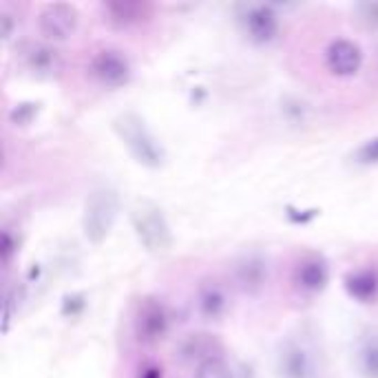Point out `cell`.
<instances>
[{
	"instance_id": "cell-16",
	"label": "cell",
	"mask_w": 378,
	"mask_h": 378,
	"mask_svg": "<svg viewBox=\"0 0 378 378\" xmlns=\"http://www.w3.org/2000/svg\"><path fill=\"white\" fill-rule=\"evenodd\" d=\"M104 20L113 27H130L142 23L149 16V5L144 3H130V0H115V3L102 5Z\"/></svg>"
},
{
	"instance_id": "cell-18",
	"label": "cell",
	"mask_w": 378,
	"mask_h": 378,
	"mask_svg": "<svg viewBox=\"0 0 378 378\" xmlns=\"http://www.w3.org/2000/svg\"><path fill=\"white\" fill-rule=\"evenodd\" d=\"M40 113V104L38 102H18L11 111H9V122L13 126H29L38 118Z\"/></svg>"
},
{
	"instance_id": "cell-12",
	"label": "cell",
	"mask_w": 378,
	"mask_h": 378,
	"mask_svg": "<svg viewBox=\"0 0 378 378\" xmlns=\"http://www.w3.org/2000/svg\"><path fill=\"white\" fill-rule=\"evenodd\" d=\"M279 378H315V363L310 352L297 341H286L276 354Z\"/></svg>"
},
{
	"instance_id": "cell-19",
	"label": "cell",
	"mask_w": 378,
	"mask_h": 378,
	"mask_svg": "<svg viewBox=\"0 0 378 378\" xmlns=\"http://www.w3.org/2000/svg\"><path fill=\"white\" fill-rule=\"evenodd\" d=\"M195 378H233V372H230L228 363L219 356V358H210L197 367Z\"/></svg>"
},
{
	"instance_id": "cell-20",
	"label": "cell",
	"mask_w": 378,
	"mask_h": 378,
	"mask_svg": "<svg viewBox=\"0 0 378 378\" xmlns=\"http://www.w3.org/2000/svg\"><path fill=\"white\" fill-rule=\"evenodd\" d=\"M354 161L360 164V166H374V164H378V138H372L360 144L354 153Z\"/></svg>"
},
{
	"instance_id": "cell-6",
	"label": "cell",
	"mask_w": 378,
	"mask_h": 378,
	"mask_svg": "<svg viewBox=\"0 0 378 378\" xmlns=\"http://www.w3.org/2000/svg\"><path fill=\"white\" fill-rule=\"evenodd\" d=\"M91 75L106 89H120L133 78V67L118 49H102L91 60Z\"/></svg>"
},
{
	"instance_id": "cell-15",
	"label": "cell",
	"mask_w": 378,
	"mask_h": 378,
	"mask_svg": "<svg viewBox=\"0 0 378 378\" xmlns=\"http://www.w3.org/2000/svg\"><path fill=\"white\" fill-rule=\"evenodd\" d=\"M230 307L228 292L219 281H204L197 290V312L206 321H219Z\"/></svg>"
},
{
	"instance_id": "cell-23",
	"label": "cell",
	"mask_w": 378,
	"mask_h": 378,
	"mask_svg": "<svg viewBox=\"0 0 378 378\" xmlns=\"http://www.w3.org/2000/svg\"><path fill=\"white\" fill-rule=\"evenodd\" d=\"M13 29H16V20L13 16L7 13V11H0V38L5 42L13 36Z\"/></svg>"
},
{
	"instance_id": "cell-8",
	"label": "cell",
	"mask_w": 378,
	"mask_h": 378,
	"mask_svg": "<svg viewBox=\"0 0 378 378\" xmlns=\"http://www.w3.org/2000/svg\"><path fill=\"white\" fill-rule=\"evenodd\" d=\"M270 279V264L264 255L250 252L243 255L235 264V286L243 294H259L268 286Z\"/></svg>"
},
{
	"instance_id": "cell-22",
	"label": "cell",
	"mask_w": 378,
	"mask_h": 378,
	"mask_svg": "<svg viewBox=\"0 0 378 378\" xmlns=\"http://www.w3.org/2000/svg\"><path fill=\"white\" fill-rule=\"evenodd\" d=\"M18 250V241L13 239V235L9 230H3V237H0V257H3L5 264H9L11 257Z\"/></svg>"
},
{
	"instance_id": "cell-13",
	"label": "cell",
	"mask_w": 378,
	"mask_h": 378,
	"mask_svg": "<svg viewBox=\"0 0 378 378\" xmlns=\"http://www.w3.org/2000/svg\"><path fill=\"white\" fill-rule=\"evenodd\" d=\"M221 343L212 336V334H188L186 339L179 341L175 356L182 360L184 365H197L200 367L202 363L210 358H219L221 356Z\"/></svg>"
},
{
	"instance_id": "cell-14",
	"label": "cell",
	"mask_w": 378,
	"mask_h": 378,
	"mask_svg": "<svg viewBox=\"0 0 378 378\" xmlns=\"http://www.w3.org/2000/svg\"><path fill=\"white\" fill-rule=\"evenodd\" d=\"M343 288L348 297L358 303L378 301V268H358L343 276Z\"/></svg>"
},
{
	"instance_id": "cell-9",
	"label": "cell",
	"mask_w": 378,
	"mask_h": 378,
	"mask_svg": "<svg viewBox=\"0 0 378 378\" xmlns=\"http://www.w3.org/2000/svg\"><path fill=\"white\" fill-rule=\"evenodd\" d=\"M325 64L339 78H352L363 67V49L354 40L336 38L325 51Z\"/></svg>"
},
{
	"instance_id": "cell-4",
	"label": "cell",
	"mask_w": 378,
	"mask_h": 378,
	"mask_svg": "<svg viewBox=\"0 0 378 378\" xmlns=\"http://www.w3.org/2000/svg\"><path fill=\"white\" fill-rule=\"evenodd\" d=\"M133 327H135L138 341H142L146 345H155V343L164 341L171 330L169 307L159 299H144L138 305Z\"/></svg>"
},
{
	"instance_id": "cell-1",
	"label": "cell",
	"mask_w": 378,
	"mask_h": 378,
	"mask_svg": "<svg viewBox=\"0 0 378 378\" xmlns=\"http://www.w3.org/2000/svg\"><path fill=\"white\" fill-rule=\"evenodd\" d=\"M113 130L140 166L157 171L166 164V149H164V144L157 140V135L149 128L140 113L124 111L115 115Z\"/></svg>"
},
{
	"instance_id": "cell-10",
	"label": "cell",
	"mask_w": 378,
	"mask_h": 378,
	"mask_svg": "<svg viewBox=\"0 0 378 378\" xmlns=\"http://www.w3.org/2000/svg\"><path fill=\"white\" fill-rule=\"evenodd\" d=\"M292 281L299 292L319 294L327 288V284H330V266H327V261L323 257L307 255L294 266Z\"/></svg>"
},
{
	"instance_id": "cell-3",
	"label": "cell",
	"mask_w": 378,
	"mask_h": 378,
	"mask_svg": "<svg viewBox=\"0 0 378 378\" xmlns=\"http://www.w3.org/2000/svg\"><path fill=\"white\" fill-rule=\"evenodd\" d=\"M120 212V195L111 186H97L89 193L85 204V215H82V230L85 237L100 245L115 226Z\"/></svg>"
},
{
	"instance_id": "cell-17",
	"label": "cell",
	"mask_w": 378,
	"mask_h": 378,
	"mask_svg": "<svg viewBox=\"0 0 378 378\" xmlns=\"http://www.w3.org/2000/svg\"><path fill=\"white\" fill-rule=\"evenodd\" d=\"M356 363L365 378H378V334H367L358 343Z\"/></svg>"
},
{
	"instance_id": "cell-5",
	"label": "cell",
	"mask_w": 378,
	"mask_h": 378,
	"mask_svg": "<svg viewBox=\"0 0 378 378\" xmlns=\"http://www.w3.org/2000/svg\"><path fill=\"white\" fill-rule=\"evenodd\" d=\"M80 25V13L73 5L69 3H49L42 7L38 16V29L42 38L62 42L69 40Z\"/></svg>"
},
{
	"instance_id": "cell-11",
	"label": "cell",
	"mask_w": 378,
	"mask_h": 378,
	"mask_svg": "<svg viewBox=\"0 0 378 378\" xmlns=\"http://www.w3.org/2000/svg\"><path fill=\"white\" fill-rule=\"evenodd\" d=\"M25 69L40 80L56 78L62 71V56L56 47L47 42H29L23 51Z\"/></svg>"
},
{
	"instance_id": "cell-7",
	"label": "cell",
	"mask_w": 378,
	"mask_h": 378,
	"mask_svg": "<svg viewBox=\"0 0 378 378\" xmlns=\"http://www.w3.org/2000/svg\"><path fill=\"white\" fill-rule=\"evenodd\" d=\"M241 27L255 44H270L279 36V13L270 5H243L239 13Z\"/></svg>"
},
{
	"instance_id": "cell-21",
	"label": "cell",
	"mask_w": 378,
	"mask_h": 378,
	"mask_svg": "<svg viewBox=\"0 0 378 378\" xmlns=\"http://www.w3.org/2000/svg\"><path fill=\"white\" fill-rule=\"evenodd\" d=\"M354 11L358 13V20L363 23L367 29H378V3H360L354 7Z\"/></svg>"
},
{
	"instance_id": "cell-24",
	"label": "cell",
	"mask_w": 378,
	"mask_h": 378,
	"mask_svg": "<svg viewBox=\"0 0 378 378\" xmlns=\"http://www.w3.org/2000/svg\"><path fill=\"white\" fill-rule=\"evenodd\" d=\"M138 378H164V376H161V367H157V365H153V363L144 365V367H140Z\"/></svg>"
},
{
	"instance_id": "cell-2",
	"label": "cell",
	"mask_w": 378,
	"mask_h": 378,
	"mask_svg": "<svg viewBox=\"0 0 378 378\" xmlns=\"http://www.w3.org/2000/svg\"><path fill=\"white\" fill-rule=\"evenodd\" d=\"M130 226L142 248L151 255H164L173 248V230L164 210L153 202H138L128 212Z\"/></svg>"
}]
</instances>
